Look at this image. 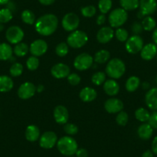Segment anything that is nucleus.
Instances as JSON below:
<instances>
[{
	"instance_id": "nucleus-1",
	"label": "nucleus",
	"mask_w": 157,
	"mask_h": 157,
	"mask_svg": "<svg viewBox=\"0 0 157 157\" xmlns=\"http://www.w3.org/2000/svg\"><path fill=\"white\" fill-rule=\"evenodd\" d=\"M59 25V19L54 14H45L36 19L35 29L39 35L49 36L56 31Z\"/></svg>"
},
{
	"instance_id": "nucleus-2",
	"label": "nucleus",
	"mask_w": 157,
	"mask_h": 157,
	"mask_svg": "<svg viewBox=\"0 0 157 157\" xmlns=\"http://www.w3.org/2000/svg\"><path fill=\"white\" fill-rule=\"evenodd\" d=\"M56 145L59 152L66 156H72L78 149L77 142L75 139L69 136H66L60 138L57 141Z\"/></svg>"
},
{
	"instance_id": "nucleus-3",
	"label": "nucleus",
	"mask_w": 157,
	"mask_h": 157,
	"mask_svg": "<svg viewBox=\"0 0 157 157\" xmlns=\"http://www.w3.org/2000/svg\"><path fill=\"white\" fill-rule=\"evenodd\" d=\"M126 72V65L120 59L115 58L108 62L105 67V72L108 76L113 79L121 78Z\"/></svg>"
},
{
	"instance_id": "nucleus-4",
	"label": "nucleus",
	"mask_w": 157,
	"mask_h": 157,
	"mask_svg": "<svg viewBox=\"0 0 157 157\" xmlns=\"http://www.w3.org/2000/svg\"><path fill=\"white\" fill-rule=\"evenodd\" d=\"M89 37L85 32L82 30H75L67 37V44L73 49H80L87 43Z\"/></svg>"
},
{
	"instance_id": "nucleus-5",
	"label": "nucleus",
	"mask_w": 157,
	"mask_h": 157,
	"mask_svg": "<svg viewBox=\"0 0 157 157\" xmlns=\"http://www.w3.org/2000/svg\"><path fill=\"white\" fill-rule=\"evenodd\" d=\"M127 19V12L123 8L115 9L109 15V22L112 28H120L126 23Z\"/></svg>"
},
{
	"instance_id": "nucleus-6",
	"label": "nucleus",
	"mask_w": 157,
	"mask_h": 157,
	"mask_svg": "<svg viewBox=\"0 0 157 157\" xmlns=\"http://www.w3.org/2000/svg\"><path fill=\"white\" fill-rule=\"evenodd\" d=\"M94 59L87 52H83L77 56L73 62V66L75 69L78 71H85L91 68L93 65Z\"/></svg>"
},
{
	"instance_id": "nucleus-7",
	"label": "nucleus",
	"mask_w": 157,
	"mask_h": 157,
	"mask_svg": "<svg viewBox=\"0 0 157 157\" xmlns=\"http://www.w3.org/2000/svg\"><path fill=\"white\" fill-rule=\"evenodd\" d=\"M24 33L23 30L18 25H12L9 27L6 32V38L7 41L11 44H18L23 40Z\"/></svg>"
},
{
	"instance_id": "nucleus-8",
	"label": "nucleus",
	"mask_w": 157,
	"mask_h": 157,
	"mask_svg": "<svg viewBox=\"0 0 157 157\" xmlns=\"http://www.w3.org/2000/svg\"><path fill=\"white\" fill-rule=\"evenodd\" d=\"M144 46L143 38L138 35H132L126 42V49L129 53L137 54L140 52Z\"/></svg>"
},
{
	"instance_id": "nucleus-9",
	"label": "nucleus",
	"mask_w": 157,
	"mask_h": 157,
	"mask_svg": "<svg viewBox=\"0 0 157 157\" xmlns=\"http://www.w3.org/2000/svg\"><path fill=\"white\" fill-rule=\"evenodd\" d=\"M79 18L75 13H69L63 16L62 19V25L63 28L66 32H73L78 29L79 25Z\"/></svg>"
},
{
	"instance_id": "nucleus-10",
	"label": "nucleus",
	"mask_w": 157,
	"mask_h": 157,
	"mask_svg": "<svg viewBox=\"0 0 157 157\" xmlns=\"http://www.w3.org/2000/svg\"><path fill=\"white\" fill-rule=\"evenodd\" d=\"M58 141L57 135L54 132L48 131L45 132L39 138V146L46 149H52Z\"/></svg>"
},
{
	"instance_id": "nucleus-11",
	"label": "nucleus",
	"mask_w": 157,
	"mask_h": 157,
	"mask_svg": "<svg viewBox=\"0 0 157 157\" xmlns=\"http://www.w3.org/2000/svg\"><path fill=\"white\" fill-rule=\"evenodd\" d=\"M36 92V87L33 82H25L22 83L18 90V96L21 99H29L33 97Z\"/></svg>"
},
{
	"instance_id": "nucleus-12",
	"label": "nucleus",
	"mask_w": 157,
	"mask_h": 157,
	"mask_svg": "<svg viewBox=\"0 0 157 157\" xmlns=\"http://www.w3.org/2000/svg\"><path fill=\"white\" fill-rule=\"evenodd\" d=\"M48 50V44L43 39H36L31 43L29 46V51L34 56H42Z\"/></svg>"
},
{
	"instance_id": "nucleus-13",
	"label": "nucleus",
	"mask_w": 157,
	"mask_h": 157,
	"mask_svg": "<svg viewBox=\"0 0 157 157\" xmlns=\"http://www.w3.org/2000/svg\"><path fill=\"white\" fill-rule=\"evenodd\" d=\"M53 117L58 124L65 125L69 120V112L64 105H59L53 110Z\"/></svg>"
},
{
	"instance_id": "nucleus-14",
	"label": "nucleus",
	"mask_w": 157,
	"mask_h": 157,
	"mask_svg": "<svg viewBox=\"0 0 157 157\" xmlns=\"http://www.w3.org/2000/svg\"><path fill=\"white\" fill-rule=\"evenodd\" d=\"M51 74L56 78H65L70 74V68L65 63H57L51 69Z\"/></svg>"
},
{
	"instance_id": "nucleus-15",
	"label": "nucleus",
	"mask_w": 157,
	"mask_h": 157,
	"mask_svg": "<svg viewBox=\"0 0 157 157\" xmlns=\"http://www.w3.org/2000/svg\"><path fill=\"white\" fill-rule=\"evenodd\" d=\"M114 36L115 32L112 29V27L104 26L98 31L97 34H96V39L99 43L105 44V43H109L114 37Z\"/></svg>"
},
{
	"instance_id": "nucleus-16",
	"label": "nucleus",
	"mask_w": 157,
	"mask_h": 157,
	"mask_svg": "<svg viewBox=\"0 0 157 157\" xmlns=\"http://www.w3.org/2000/svg\"><path fill=\"white\" fill-rule=\"evenodd\" d=\"M104 107L107 113L114 114L120 113L123 110V102L117 98H110L105 101Z\"/></svg>"
},
{
	"instance_id": "nucleus-17",
	"label": "nucleus",
	"mask_w": 157,
	"mask_h": 157,
	"mask_svg": "<svg viewBox=\"0 0 157 157\" xmlns=\"http://www.w3.org/2000/svg\"><path fill=\"white\" fill-rule=\"evenodd\" d=\"M139 8L145 16H151L157 10L156 0H140Z\"/></svg>"
},
{
	"instance_id": "nucleus-18",
	"label": "nucleus",
	"mask_w": 157,
	"mask_h": 157,
	"mask_svg": "<svg viewBox=\"0 0 157 157\" xmlns=\"http://www.w3.org/2000/svg\"><path fill=\"white\" fill-rule=\"evenodd\" d=\"M157 55V45L155 43H148L143 46L140 51V56L143 59L146 61H150L153 59Z\"/></svg>"
},
{
	"instance_id": "nucleus-19",
	"label": "nucleus",
	"mask_w": 157,
	"mask_h": 157,
	"mask_svg": "<svg viewBox=\"0 0 157 157\" xmlns=\"http://www.w3.org/2000/svg\"><path fill=\"white\" fill-rule=\"evenodd\" d=\"M145 102L148 108L157 111V87L148 90L145 96Z\"/></svg>"
},
{
	"instance_id": "nucleus-20",
	"label": "nucleus",
	"mask_w": 157,
	"mask_h": 157,
	"mask_svg": "<svg viewBox=\"0 0 157 157\" xmlns=\"http://www.w3.org/2000/svg\"><path fill=\"white\" fill-rule=\"evenodd\" d=\"M120 85L113 78H109L105 81L103 84V90L105 93L109 96H114L120 92Z\"/></svg>"
},
{
	"instance_id": "nucleus-21",
	"label": "nucleus",
	"mask_w": 157,
	"mask_h": 157,
	"mask_svg": "<svg viewBox=\"0 0 157 157\" xmlns=\"http://www.w3.org/2000/svg\"><path fill=\"white\" fill-rule=\"evenodd\" d=\"M153 133V128L149 123H144L139 126L137 129V135L141 140H149Z\"/></svg>"
},
{
	"instance_id": "nucleus-22",
	"label": "nucleus",
	"mask_w": 157,
	"mask_h": 157,
	"mask_svg": "<svg viewBox=\"0 0 157 157\" xmlns=\"http://www.w3.org/2000/svg\"><path fill=\"white\" fill-rule=\"evenodd\" d=\"M97 97V93L92 87H85L82 89L79 93V98L82 101L85 102H90L95 100Z\"/></svg>"
},
{
	"instance_id": "nucleus-23",
	"label": "nucleus",
	"mask_w": 157,
	"mask_h": 157,
	"mask_svg": "<svg viewBox=\"0 0 157 157\" xmlns=\"http://www.w3.org/2000/svg\"><path fill=\"white\" fill-rule=\"evenodd\" d=\"M25 139L29 142H36L40 138V130L36 125H29L27 126L25 132Z\"/></svg>"
},
{
	"instance_id": "nucleus-24",
	"label": "nucleus",
	"mask_w": 157,
	"mask_h": 157,
	"mask_svg": "<svg viewBox=\"0 0 157 157\" xmlns=\"http://www.w3.org/2000/svg\"><path fill=\"white\" fill-rule=\"evenodd\" d=\"M14 86V82L11 77L8 75H0V93H8Z\"/></svg>"
},
{
	"instance_id": "nucleus-25",
	"label": "nucleus",
	"mask_w": 157,
	"mask_h": 157,
	"mask_svg": "<svg viewBox=\"0 0 157 157\" xmlns=\"http://www.w3.org/2000/svg\"><path fill=\"white\" fill-rule=\"evenodd\" d=\"M13 49L10 44L6 43H0V60L6 61L13 56Z\"/></svg>"
},
{
	"instance_id": "nucleus-26",
	"label": "nucleus",
	"mask_w": 157,
	"mask_h": 157,
	"mask_svg": "<svg viewBox=\"0 0 157 157\" xmlns=\"http://www.w3.org/2000/svg\"><path fill=\"white\" fill-rule=\"evenodd\" d=\"M140 86V79L139 77L136 75H132L129 77L126 82V90L129 93H133Z\"/></svg>"
},
{
	"instance_id": "nucleus-27",
	"label": "nucleus",
	"mask_w": 157,
	"mask_h": 157,
	"mask_svg": "<svg viewBox=\"0 0 157 157\" xmlns=\"http://www.w3.org/2000/svg\"><path fill=\"white\" fill-rule=\"evenodd\" d=\"M121 8L127 11H133L140 7V0H120Z\"/></svg>"
},
{
	"instance_id": "nucleus-28",
	"label": "nucleus",
	"mask_w": 157,
	"mask_h": 157,
	"mask_svg": "<svg viewBox=\"0 0 157 157\" xmlns=\"http://www.w3.org/2000/svg\"><path fill=\"white\" fill-rule=\"evenodd\" d=\"M110 59V52L105 49H101L98 51L94 56V62L98 64H103L108 62Z\"/></svg>"
},
{
	"instance_id": "nucleus-29",
	"label": "nucleus",
	"mask_w": 157,
	"mask_h": 157,
	"mask_svg": "<svg viewBox=\"0 0 157 157\" xmlns=\"http://www.w3.org/2000/svg\"><path fill=\"white\" fill-rule=\"evenodd\" d=\"M142 26H143V30L147 32L153 31L156 27V21L153 17L150 16H145L142 20Z\"/></svg>"
},
{
	"instance_id": "nucleus-30",
	"label": "nucleus",
	"mask_w": 157,
	"mask_h": 157,
	"mask_svg": "<svg viewBox=\"0 0 157 157\" xmlns=\"http://www.w3.org/2000/svg\"><path fill=\"white\" fill-rule=\"evenodd\" d=\"M29 51V47L28 45L25 43H18L13 48V52L15 55L18 57H23L28 54Z\"/></svg>"
},
{
	"instance_id": "nucleus-31",
	"label": "nucleus",
	"mask_w": 157,
	"mask_h": 157,
	"mask_svg": "<svg viewBox=\"0 0 157 157\" xmlns=\"http://www.w3.org/2000/svg\"><path fill=\"white\" fill-rule=\"evenodd\" d=\"M135 117L138 121L142 122V123H146V122L149 121L150 113L146 109L141 107V108H139L136 110Z\"/></svg>"
},
{
	"instance_id": "nucleus-32",
	"label": "nucleus",
	"mask_w": 157,
	"mask_h": 157,
	"mask_svg": "<svg viewBox=\"0 0 157 157\" xmlns=\"http://www.w3.org/2000/svg\"><path fill=\"white\" fill-rule=\"evenodd\" d=\"M21 19L24 23L27 25H33L36 22V15L33 11L29 10H25L21 14Z\"/></svg>"
},
{
	"instance_id": "nucleus-33",
	"label": "nucleus",
	"mask_w": 157,
	"mask_h": 157,
	"mask_svg": "<svg viewBox=\"0 0 157 157\" xmlns=\"http://www.w3.org/2000/svg\"><path fill=\"white\" fill-rule=\"evenodd\" d=\"M113 6V1L112 0H99L98 2V8L102 14H106Z\"/></svg>"
},
{
	"instance_id": "nucleus-34",
	"label": "nucleus",
	"mask_w": 157,
	"mask_h": 157,
	"mask_svg": "<svg viewBox=\"0 0 157 157\" xmlns=\"http://www.w3.org/2000/svg\"><path fill=\"white\" fill-rule=\"evenodd\" d=\"M13 13L9 9L3 8L0 10V22L7 23L13 19Z\"/></svg>"
},
{
	"instance_id": "nucleus-35",
	"label": "nucleus",
	"mask_w": 157,
	"mask_h": 157,
	"mask_svg": "<svg viewBox=\"0 0 157 157\" xmlns=\"http://www.w3.org/2000/svg\"><path fill=\"white\" fill-rule=\"evenodd\" d=\"M92 82L96 86H101L105 81V74L103 72H95L91 78Z\"/></svg>"
},
{
	"instance_id": "nucleus-36",
	"label": "nucleus",
	"mask_w": 157,
	"mask_h": 157,
	"mask_svg": "<svg viewBox=\"0 0 157 157\" xmlns=\"http://www.w3.org/2000/svg\"><path fill=\"white\" fill-rule=\"evenodd\" d=\"M23 72V66L19 63H15L10 69V73L13 77H18Z\"/></svg>"
},
{
	"instance_id": "nucleus-37",
	"label": "nucleus",
	"mask_w": 157,
	"mask_h": 157,
	"mask_svg": "<svg viewBox=\"0 0 157 157\" xmlns=\"http://www.w3.org/2000/svg\"><path fill=\"white\" fill-rule=\"evenodd\" d=\"M56 54L59 57H64L69 52V45L66 43H60L56 47Z\"/></svg>"
},
{
	"instance_id": "nucleus-38",
	"label": "nucleus",
	"mask_w": 157,
	"mask_h": 157,
	"mask_svg": "<svg viewBox=\"0 0 157 157\" xmlns=\"http://www.w3.org/2000/svg\"><path fill=\"white\" fill-rule=\"evenodd\" d=\"M81 13L82 16L86 18H92L96 15V8L93 5L86 6L81 9Z\"/></svg>"
},
{
	"instance_id": "nucleus-39",
	"label": "nucleus",
	"mask_w": 157,
	"mask_h": 157,
	"mask_svg": "<svg viewBox=\"0 0 157 157\" xmlns=\"http://www.w3.org/2000/svg\"><path fill=\"white\" fill-rule=\"evenodd\" d=\"M26 66L27 69L30 71H34L38 69L39 66V59L38 57L32 56L29 57L28 59L26 60Z\"/></svg>"
},
{
	"instance_id": "nucleus-40",
	"label": "nucleus",
	"mask_w": 157,
	"mask_h": 157,
	"mask_svg": "<svg viewBox=\"0 0 157 157\" xmlns=\"http://www.w3.org/2000/svg\"><path fill=\"white\" fill-rule=\"evenodd\" d=\"M115 36L116 39L122 43L126 42V40L129 39V33L126 29L123 28H118L115 32Z\"/></svg>"
},
{
	"instance_id": "nucleus-41",
	"label": "nucleus",
	"mask_w": 157,
	"mask_h": 157,
	"mask_svg": "<svg viewBox=\"0 0 157 157\" xmlns=\"http://www.w3.org/2000/svg\"><path fill=\"white\" fill-rule=\"evenodd\" d=\"M128 120H129V116H128L127 113L123 111V110L120 113H118V115L116 117V121L118 125L122 126H126L128 123Z\"/></svg>"
},
{
	"instance_id": "nucleus-42",
	"label": "nucleus",
	"mask_w": 157,
	"mask_h": 157,
	"mask_svg": "<svg viewBox=\"0 0 157 157\" xmlns=\"http://www.w3.org/2000/svg\"><path fill=\"white\" fill-rule=\"evenodd\" d=\"M63 129H64L65 132L69 136H74L78 132V126L73 123H66Z\"/></svg>"
},
{
	"instance_id": "nucleus-43",
	"label": "nucleus",
	"mask_w": 157,
	"mask_h": 157,
	"mask_svg": "<svg viewBox=\"0 0 157 157\" xmlns=\"http://www.w3.org/2000/svg\"><path fill=\"white\" fill-rule=\"evenodd\" d=\"M67 80L69 83L72 86H77L80 83L81 77L77 73H70L67 77Z\"/></svg>"
},
{
	"instance_id": "nucleus-44",
	"label": "nucleus",
	"mask_w": 157,
	"mask_h": 157,
	"mask_svg": "<svg viewBox=\"0 0 157 157\" xmlns=\"http://www.w3.org/2000/svg\"><path fill=\"white\" fill-rule=\"evenodd\" d=\"M131 29H132V33L133 35H140L141 34L142 32L143 31V28L142 26L141 22H135L131 26Z\"/></svg>"
},
{
	"instance_id": "nucleus-45",
	"label": "nucleus",
	"mask_w": 157,
	"mask_h": 157,
	"mask_svg": "<svg viewBox=\"0 0 157 157\" xmlns=\"http://www.w3.org/2000/svg\"><path fill=\"white\" fill-rule=\"evenodd\" d=\"M148 123L153 128V129L157 130V111H154L152 114H150Z\"/></svg>"
},
{
	"instance_id": "nucleus-46",
	"label": "nucleus",
	"mask_w": 157,
	"mask_h": 157,
	"mask_svg": "<svg viewBox=\"0 0 157 157\" xmlns=\"http://www.w3.org/2000/svg\"><path fill=\"white\" fill-rule=\"evenodd\" d=\"M75 155H76V157H88L89 153L86 149L80 148V149H77Z\"/></svg>"
},
{
	"instance_id": "nucleus-47",
	"label": "nucleus",
	"mask_w": 157,
	"mask_h": 157,
	"mask_svg": "<svg viewBox=\"0 0 157 157\" xmlns=\"http://www.w3.org/2000/svg\"><path fill=\"white\" fill-rule=\"evenodd\" d=\"M105 21H106V17H105V14H102L101 13L99 16H97L96 18V23L99 25H102L103 24H105Z\"/></svg>"
},
{
	"instance_id": "nucleus-48",
	"label": "nucleus",
	"mask_w": 157,
	"mask_h": 157,
	"mask_svg": "<svg viewBox=\"0 0 157 157\" xmlns=\"http://www.w3.org/2000/svg\"><path fill=\"white\" fill-rule=\"evenodd\" d=\"M152 152L155 155H157V136L154 137L152 142Z\"/></svg>"
},
{
	"instance_id": "nucleus-49",
	"label": "nucleus",
	"mask_w": 157,
	"mask_h": 157,
	"mask_svg": "<svg viewBox=\"0 0 157 157\" xmlns=\"http://www.w3.org/2000/svg\"><path fill=\"white\" fill-rule=\"evenodd\" d=\"M6 6H7L6 8L9 9V10H10V11L12 12V13H13L14 12H16V4L14 3V2H12V1H10V2H9L8 3L6 4Z\"/></svg>"
},
{
	"instance_id": "nucleus-50",
	"label": "nucleus",
	"mask_w": 157,
	"mask_h": 157,
	"mask_svg": "<svg viewBox=\"0 0 157 157\" xmlns=\"http://www.w3.org/2000/svg\"><path fill=\"white\" fill-rule=\"evenodd\" d=\"M39 3L43 6H51L55 2L56 0H38Z\"/></svg>"
},
{
	"instance_id": "nucleus-51",
	"label": "nucleus",
	"mask_w": 157,
	"mask_h": 157,
	"mask_svg": "<svg viewBox=\"0 0 157 157\" xmlns=\"http://www.w3.org/2000/svg\"><path fill=\"white\" fill-rule=\"evenodd\" d=\"M152 39L153 43L155 45H157V26L155 27V29L152 31Z\"/></svg>"
},
{
	"instance_id": "nucleus-52",
	"label": "nucleus",
	"mask_w": 157,
	"mask_h": 157,
	"mask_svg": "<svg viewBox=\"0 0 157 157\" xmlns=\"http://www.w3.org/2000/svg\"><path fill=\"white\" fill-rule=\"evenodd\" d=\"M153 152H152V150H146L143 154H142V157H153Z\"/></svg>"
},
{
	"instance_id": "nucleus-53",
	"label": "nucleus",
	"mask_w": 157,
	"mask_h": 157,
	"mask_svg": "<svg viewBox=\"0 0 157 157\" xmlns=\"http://www.w3.org/2000/svg\"><path fill=\"white\" fill-rule=\"evenodd\" d=\"M44 86L42 85V84H39V85H38V86L36 87V92H38V93H42V92L44 91Z\"/></svg>"
},
{
	"instance_id": "nucleus-54",
	"label": "nucleus",
	"mask_w": 157,
	"mask_h": 157,
	"mask_svg": "<svg viewBox=\"0 0 157 157\" xmlns=\"http://www.w3.org/2000/svg\"><path fill=\"white\" fill-rule=\"evenodd\" d=\"M142 86H143V90H149V86H150V84L148 82H144L143 83V85H142Z\"/></svg>"
},
{
	"instance_id": "nucleus-55",
	"label": "nucleus",
	"mask_w": 157,
	"mask_h": 157,
	"mask_svg": "<svg viewBox=\"0 0 157 157\" xmlns=\"http://www.w3.org/2000/svg\"><path fill=\"white\" fill-rule=\"evenodd\" d=\"M10 0H0V6H4L6 5Z\"/></svg>"
},
{
	"instance_id": "nucleus-56",
	"label": "nucleus",
	"mask_w": 157,
	"mask_h": 157,
	"mask_svg": "<svg viewBox=\"0 0 157 157\" xmlns=\"http://www.w3.org/2000/svg\"><path fill=\"white\" fill-rule=\"evenodd\" d=\"M4 28H5V26H4V24L1 23V22H0V32L3 31Z\"/></svg>"
},
{
	"instance_id": "nucleus-57",
	"label": "nucleus",
	"mask_w": 157,
	"mask_h": 157,
	"mask_svg": "<svg viewBox=\"0 0 157 157\" xmlns=\"http://www.w3.org/2000/svg\"><path fill=\"white\" fill-rule=\"evenodd\" d=\"M9 60H10V62H12V63H13V62L16 61V58H15V57H13V56H12L11 58H10Z\"/></svg>"
},
{
	"instance_id": "nucleus-58",
	"label": "nucleus",
	"mask_w": 157,
	"mask_h": 157,
	"mask_svg": "<svg viewBox=\"0 0 157 157\" xmlns=\"http://www.w3.org/2000/svg\"><path fill=\"white\" fill-rule=\"evenodd\" d=\"M155 82H156L157 84V75H156V77H155Z\"/></svg>"
},
{
	"instance_id": "nucleus-59",
	"label": "nucleus",
	"mask_w": 157,
	"mask_h": 157,
	"mask_svg": "<svg viewBox=\"0 0 157 157\" xmlns=\"http://www.w3.org/2000/svg\"><path fill=\"white\" fill-rule=\"evenodd\" d=\"M156 61H157V55H156Z\"/></svg>"
},
{
	"instance_id": "nucleus-60",
	"label": "nucleus",
	"mask_w": 157,
	"mask_h": 157,
	"mask_svg": "<svg viewBox=\"0 0 157 157\" xmlns=\"http://www.w3.org/2000/svg\"><path fill=\"white\" fill-rule=\"evenodd\" d=\"M70 157H73V156H70Z\"/></svg>"
},
{
	"instance_id": "nucleus-61",
	"label": "nucleus",
	"mask_w": 157,
	"mask_h": 157,
	"mask_svg": "<svg viewBox=\"0 0 157 157\" xmlns=\"http://www.w3.org/2000/svg\"><path fill=\"white\" fill-rule=\"evenodd\" d=\"M156 11H157V10H156Z\"/></svg>"
}]
</instances>
